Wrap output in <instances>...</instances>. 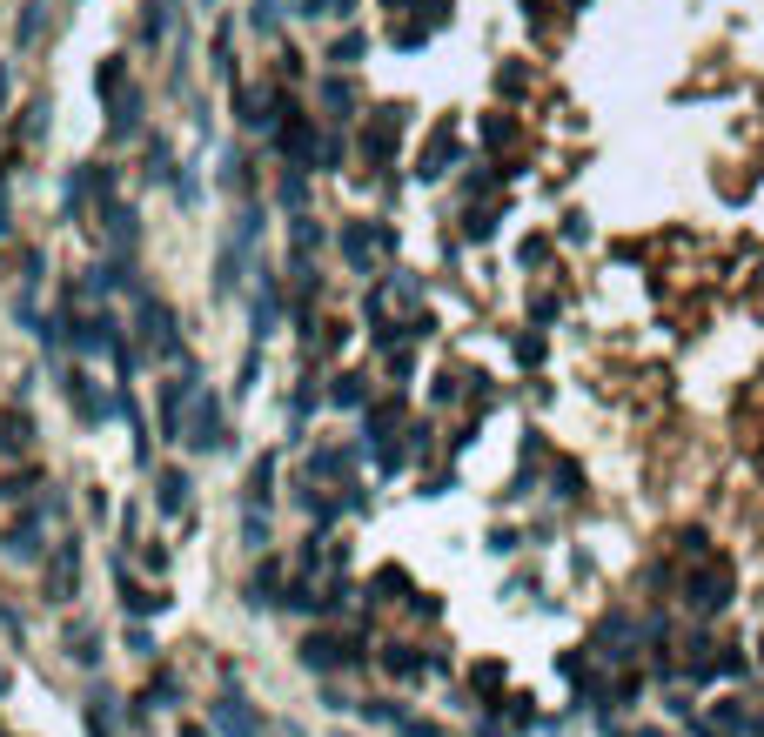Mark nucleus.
I'll return each mask as SVG.
<instances>
[{
	"instance_id": "nucleus-1",
	"label": "nucleus",
	"mask_w": 764,
	"mask_h": 737,
	"mask_svg": "<svg viewBox=\"0 0 764 737\" xmlns=\"http://www.w3.org/2000/svg\"><path fill=\"white\" fill-rule=\"evenodd\" d=\"M181 443H188V449H222V443H228V423H222V409H215L208 396L195 402V429H188Z\"/></svg>"
},
{
	"instance_id": "nucleus-2",
	"label": "nucleus",
	"mask_w": 764,
	"mask_h": 737,
	"mask_svg": "<svg viewBox=\"0 0 764 737\" xmlns=\"http://www.w3.org/2000/svg\"><path fill=\"white\" fill-rule=\"evenodd\" d=\"M74 342H81V349H121V322H114L108 309L81 315V322H74Z\"/></svg>"
},
{
	"instance_id": "nucleus-3",
	"label": "nucleus",
	"mask_w": 764,
	"mask_h": 737,
	"mask_svg": "<svg viewBox=\"0 0 764 737\" xmlns=\"http://www.w3.org/2000/svg\"><path fill=\"white\" fill-rule=\"evenodd\" d=\"M61 389H68V402H74V416H81V423H108V396H94V389H88V376H68V382H61Z\"/></svg>"
},
{
	"instance_id": "nucleus-4",
	"label": "nucleus",
	"mask_w": 764,
	"mask_h": 737,
	"mask_svg": "<svg viewBox=\"0 0 764 737\" xmlns=\"http://www.w3.org/2000/svg\"><path fill=\"white\" fill-rule=\"evenodd\" d=\"M155 510L161 516L188 510V476H181V469H161V476H155Z\"/></svg>"
},
{
	"instance_id": "nucleus-5",
	"label": "nucleus",
	"mask_w": 764,
	"mask_h": 737,
	"mask_svg": "<svg viewBox=\"0 0 764 737\" xmlns=\"http://www.w3.org/2000/svg\"><path fill=\"white\" fill-rule=\"evenodd\" d=\"M275 309H282V302H275V275H262V289H255V335L275 329Z\"/></svg>"
},
{
	"instance_id": "nucleus-6",
	"label": "nucleus",
	"mask_w": 764,
	"mask_h": 737,
	"mask_svg": "<svg viewBox=\"0 0 764 737\" xmlns=\"http://www.w3.org/2000/svg\"><path fill=\"white\" fill-rule=\"evenodd\" d=\"M269 483H275V463L262 456V463L248 469V503H269Z\"/></svg>"
},
{
	"instance_id": "nucleus-7",
	"label": "nucleus",
	"mask_w": 764,
	"mask_h": 737,
	"mask_svg": "<svg viewBox=\"0 0 764 737\" xmlns=\"http://www.w3.org/2000/svg\"><path fill=\"white\" fill-rule=\"evenodd\" d=\"M168 34V0H148V14H141V41H161Z\"/></svg>"
},
{
	"instance_id": "nucleus-8",
	"label": "nucleus",
	"mask_w": 764,
	"mask_h": 737,
	"mask_svg": "<svg viewBox=\"0 0 764 737\" xmlns=\"http://www.w3.org/2000/svg\"><path fill=\"white\" fill-rule=\"evenodd\" d=\"M0 449H14V456L27 449V416H7V423H0Z\"/></svg>"
},
{
	"instance_id": "nucleus-9",
	"label": "nucleus",
	"mask_w": 764,
	"mask_h": 737,
	"mask_svg": "<svg viewBox=\"0 0 764 737\" xmlns=\"http://www.w3.org/2000/svg\"><path fill=\"white\" fill-rule=\"evenodd\" d=\"M0 235H7V181H0Z\"/></svg>"
}]
</instances>
